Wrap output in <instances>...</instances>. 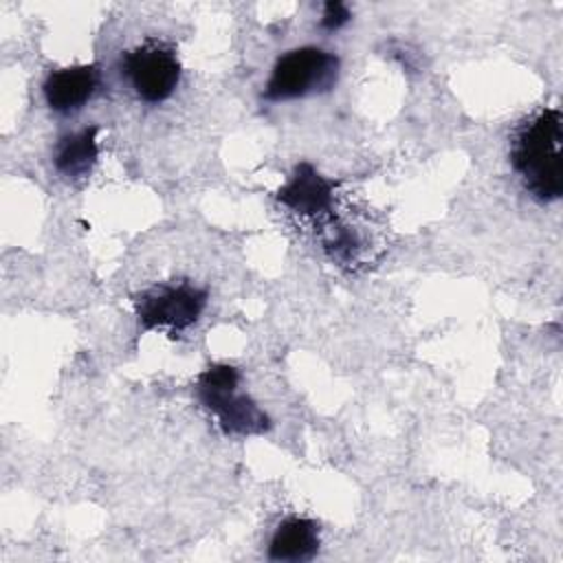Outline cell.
<instances>
[{
    "label": "cell",
    "instance_id": "1",
    "mask_svg": "<svg viewBox=\"0 0 563 563\" xmlns=\"http://www.w3.org/2000/svg\"><path fill=\"white\" fill-rule=\"evenodd\" d=\"M561 143L563 130L556 108H543L523 121L512 136L510 163L523 187L541 202L559 200L563 194Z\"/></svg>",
    "mask_w": 563,
    "mask_h": 563
},
{
    "label": "cell",
    "instance_id": "2",
    "mask_svg": "<svg viewBox=\"0 0 563 563\" xmlns=\"http://www.w3.org/2000/svg\"><path fill=\"white\" fill-rule=\"evenodd\" d=\"M240 374L231 365H211L196 380V396L227 433H264L271 429L268 416L244 394H238Z\"/></svg>",
    "mask_w": 563,
    "mask_h": 563
},
{
    "label": "cell",
    "instance_id": "3",
    "mask_svg": "<svg viewBox=\"0 0 563 563\" xmlns=\"http://www.w3.org/2000/svg\"><path fill=\"white\" fill-rule=\"evenodd\" d=\"M339 77V57L317 46L292 48L277 57L264 97L271 101H286L312 92L334 88Z\"/></svg>",
    "mask_w": 563,
    "mask_h": 563
},
{
    "label": "cell",
    "instance_id": "4",
    "mask_svg": "<svg viewBox=\"0 0 563 563\" xmlns=\"http://www.w3.org/2000/svg\"><path fill=\"white\" fill-rule=\"evenodd\" d=\"M123 73L132 90L145 103H163L180 81V62L176 51L163 42H145L123 57Z\"/></svg>",
    "mask_w": 563,
    "mask_h": 563
},
{
    "label": "cell",
    "instance_id": "5",
    "mask_svg": "<svg viewBox=\"0 0 563 563\" xmlns=\"http://www.w3.org/2000/svg\"><path fill=\"white\" fill-rule=\"evenodd\" d=\"M207 303V290L180 282V284H156L134 297V310L143 328L169 325L185 330L191 325Z\"/></svg>",
    "mask_w": 563,
    "mask_h": 563
},
{
    "label": "cell",
    "instance_id": "6",
    "mask_svg": "<svg viewBox=\"0 0 563 563\" xmlns=\"http://www.w3.org/2000/svg\"><path fill=\"white\" fill-rule=\"evenodd\" d=\"M99 86V68L95 64L68 66L53 70L44 79V99L55 112H75L79 110Z\"/></svg>",
    "mask_w": 563,
    "mask_h": 563
},
{
    "label": "cell",
    "instance_id": "7",
    "mask_svg": "<svg viewBox=\"0 0 563 563\" xmlns=\"http://www.w3.org/2000/svg\"><path fill=\"white\" fill-rule=\"evenodd\" d=\"M332 191V180L323 178L312 165L301 163L297 165L292 178L277 191V200L297 213L317 216L330 209Z\"/></svg>",
    "mask_w": 563,
    "mask_h": 563
},
{
    "label": "cell",
    "instance_id": "8",
    "mask_svg": "<svg viewBox=\"0 0 563 563\" xmlns=\"http://www.w3.org/2000/svg\"><path fill=\"white\" fill-rule=\"evenodd\" d=\"M319 550V526L306 517H288L284 519L268 543L271 561H288L301 563L310 561Z\"/></svg>",
    "mask_w": 563,
    "mask_h": 563
},
{
    "label": "cell",
    "instance_id": "9",
    "mask_svg": "<svg viewBox=\"0 0 563 563\" xmlns=\"http://www.w3.org/2000/svg\"><path fill=\"white\" fill-rule=\"evenodd\" d=\"M97 125L84 128L79 132H73L64 139H59L53 161L59 174L70 176V178H79L86 176L95 163H97Z\"/></svg>",
    "mask_w": 563,
    "mask_h": 563
},
{
    "label": "cell",
    "instance_id": "10",
    "mask_svg": "<svg viewBox=\"0 0 563 563\" xmlns=\"http://www.w3.org/2000/svg\"><path fill=\"white\" fill-rule=\"evenodd\" d=\"M350 18H352V13H350V9L343 2H339V0L325 2L323 4V15H321V26L325 31H336L343 24H347Z\"/></svg>",
    "mask_w": 563,
    "mask_h": 563
}]
</instances>
